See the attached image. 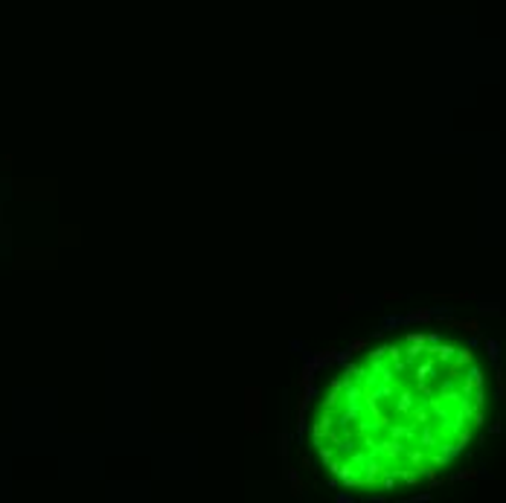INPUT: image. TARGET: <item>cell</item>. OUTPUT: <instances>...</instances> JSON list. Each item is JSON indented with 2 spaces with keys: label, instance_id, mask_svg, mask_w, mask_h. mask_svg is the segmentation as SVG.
<instances>
[{
  "label": "cell",
  "instance_id": "6da1fadb",
  "mask_svg": "<svg viewBox=\"0 0 506 503\" xmlns=\"http://www.w3.org/2000/svg\"><path fill=\"white\" fill-rule=\"evenodd\" d=\"M483 425V375L474 352L407 335L349 363L314 413L323 463L352 489L434 480Z\"/></svg>",
  "mask_w": 506,
  "mask_h": 503
}]
</instances>
